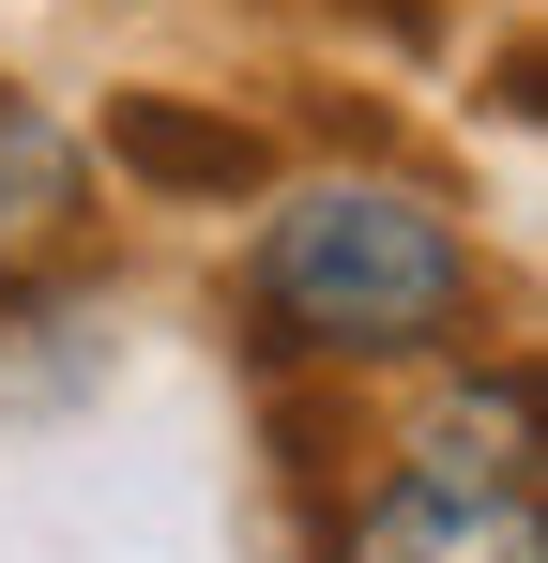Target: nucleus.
I'll return each instance as SVG.
<instances>
[{
    "instance_id": "obj_1",
    "label": "nucleus",
    "mask_w": 548,
    "mask_h": 563,
    "mask_svg": "<svg viewBox=\"0 0 548 563\" xmlns=\"http://www.w3.org/2000/svg\"><path fill=\"white\" fill-rule=\"evenodd\" d=\"M229 320L274 380H381L442 366L487 320V244L442 184L412 168H320V184H260V229L229 260Z\"/></svg>"
},
{
    "instance_id": "obj_2",
    "label": "nucleus",
    "mask_w": 548,
    "mask_h": 563,
    "mask_svg": "<svg viewBox=\"0 0 548 563\" xmlns=\"http://www.w3.org/2000/svg\"><path fill=\"white\" fill-rule=\"evenodd\" d=\"M320 563H548V533H534V487H457L427 457H381Z\"/></svg>"
},
{
    "instance_id": "obj_4",
    "label": "nucleus",
    "mask_w": 548,
    "mask_h": 563,
    "mask_svg": "<svg viewBox=\"0 0 548 563\" xmlns=\"http://www.w3.org/2000/svg\"><path fill=\"white\" fill-rule=\"evenodd\" d=\"M107 184H138L153 213H229L274 184V137L198 92H107Z\"/></svg>"
},
{
    "instance_id": "obj_3",
    "label": "nucleus",
    "mask_w": 548,
    "mask_h": 563,
    "mask_svg": "<svg viewBox=\"0 0 548 563\" xmlns=\"http://www.w3.org/2000/svg\"><path fill=\"white\" fill-rule=\"evenodd\" d=\"M77 260H91V137L0 77V305L62 289Z\"/></svg>"
}]
</instances>
